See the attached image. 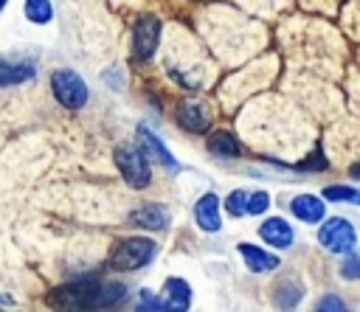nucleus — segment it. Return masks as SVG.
Returning a JSON list of instances; mask_svg holds the SVG:
<instances>
[{"label":"nucleus","mask_w":360,"mask_h":312,"mask_svg":"<svg viewBox=\"0 0 360 312\" xmlns=\"http://www.w3.org/2000/svg\"><path fill=\"white\" fill-rule=\"evenodd\" d=\"M318 242L326 250H332V253H349L354 247V242H357V233H354V225L352 222H346L340 216H332V219H326L321 225Z\"/></svg>","instance_id":"nucleus-6"},{"label":"nucleus","mask_w":360,"mask_h":312,"mask_svg":"<svg viewBox=\"0 0 360 312\" xmlns=\"http://www.w3.org/2000/svg\"><path fill=\"white\" fill-rule=\"evenodd\" d=\"M160 301H163V312L166 309L169 312H183V309L191 306V290L183 278L172 275V278H166V284L160 290Z\"/></svg>","instance_id":"nucleus-10"},{"label":"nucleus","mask_w":360,"mask_h":312,"mask_svg":"<svg viewBox=\"0 0 360 312\" xmlns=\"http://www.w3.org/2000/svg\"><path fill=\"white\" fill-rule=\"evenodd\" d=\"M267 208H270V194H267V191H253V194H248V214L259 216V214H264Z\"/></svg>","instance_id":"nucleus-22"},{"label":"nucleus","mask_w":360,"mask_h":312,"mask_svg":"<svg viewBox=\"0 0 360 312\" xmlns=\"http://www.w3.org/2000/svg\"><path fill=\"white\" fill-rule=\"evenodd\" d=\"M239 256H242V261L248 264L250 273H270V270H276L281 264L278 256H273V253H267V250H262L256 245H248V242L239 245Z\"/></svg>","instance_id":"nucleus-14"},{"label":"nucleus","mask_w":360,"mask_h":312,"mask_svg":"<svg viewBox=\"0 0 360 312\" xmlns=\"http://www.w3.org/2000/svg\"><path fill=\"white\" fill-rule=\"evenodd\" d=\"M155 253H158V242H152L146 236H129V239H121L112 247L110 267L115 273H132V270L146 267L155 259Z\"/></svg>","instance_id":"nucleus-2"},{"label":"nucleus","mask_w":360,"mask_h":312,"mask_svg":"<svg viewBox=\"0 0 360 312\" xmlns=\"http://www.w3.org/2000/svg\"><path fill=\"white\" fill-rule=\"evenodd\" d=\"M138 138H141L143 149H146V152H149V155H152V157H155V160H158V163H160L166 171H172V174H174V171H180V169H183V166L177 163V157H174V155L166 149L163 138H160V135H155V132H152L146 124H138Z\"/></svg>","instance_id":"nucleus-7"},{"label":"nucleus","mask_w":360,"mask_h":312,"mask_svg":"<svg viewBox=\"0 0 360 312\" xmlns=\"http://www.w3.org/2000/svg\"><path fill=\"white\" fill-rule=\"evenodd\" d=\"M259 236H262L270 247H278V250L290 247V245H292V239H295V233H292L290 222H284L281 216H270V219H264V222H262V228H259Z\"/></svg>","instance_id":"nucleus-12"},{"label":"nucleus","mask_w":360,"mask_h":312,"mask_svg":"<svg viewBox=\"0 0 360 312\" xmlns=\"http://www.w3.org/2000/svg\"><path fill=\"white\" fill-rule=\"evenodd\" d=\"M51 90H53V98L68 110H82L90 98L84 79L70 67H59L51 73Z\"/></svg>","instance_id":"nucleus-4"},{"label":"nucleus","mask_w":360,"mask_h":312,"mask_svg":"<svg viewBox=\"0 0 360 312\" xmlns=\"http://www.w3.org/2000/svg\"><path fill=\"white\" fill-rule=\"evenodd\" d=\"M290 211H292V216H298L301 222H321L323 214H326V205H323V200H318V197H312V194H298V197H292Z\"/></svg>","instance_id":"nucleus-15"},{"label":"nucleus","mask_w":360,"mask_h":312,"mask_svg":"<svg viewBox=\"0 0 360 312\" xmlns=\"http://www.w3.org/2000/svg\"><path fill=\"white\" fill-rule=\"evenodd\" d=\"M6 3H8V0H0V11H3V6H6Z\"/></svg>","instance_id":"nucleus-30"},{"label":"nucleus","mask_w":360,"mask_h":312,"mask_svg":"<svg viewBox=\"0 0 360 312\" xmlns=\"http://www.w3.org/2000/svg\"><path fill=\"white\" fill-rule=\"evenodd\" d=\"M295 169H301V171H321V169H326V157H323V152L321 149H315L309 157H304Z\"/></svg>","instance_id":"nucleus-24"},{"label":"nucleus","mask_w":360,"mask_h":312,"mask_svg":"<svg viewBox=\"0 0 360 312\" xmlns=\"http://www.w3.org/2000/svg\"><path fill=\"white\" fill-rule=\"evenodd\" d=\"M25 17L37 25H45L53 20V8H51V0H25Z\"/></svg>","instance_id":"nucleus-19"},{"label":"nucleus","mask_w":360,"mask_h":312,"mask_svg":"<svg viewBox=\"0 0 360 312\" xmlns=\"http://www.w3.org/2000/svg\"><path fill=\"white\" fill-rule=\"evenodd\" d=\"M208 152L217 155V157H228L231 160V157H239L242 155V146H239V141L231 132L217 129V132L208 135Z\"/></svg>","instance_id":"nucleus-17"},{"label":"nucleus","mask_w":360,"mask_h":312,"mask_svg":"<svg viewBox=\"0 0 360 312\" xmlns=\"http://www.w3.org/2000/svg\"><path fill=\"white\" fill-rule=\"evenodd\" d=\"M323 197L329 202H357L360 205V191L357 188H349V186H326L323 188Z\"/></svg>","instance_id":"nucleus-20"},{"label":"nucleus","mask_w":360,"mask_h":312,"mask_svg":"<svg viewBox=\"0 0 360 312\" xmlns=\"http://www.w3.org/2000/svg\"><path fill=\"white\" fill-rule=\"evenodd\" d=\"M0 304H14V301H11L8 295H0Z\"/></svg>","instance_id":"nucleus-29"},{"label":"nucleus","mask_w":360,"mask_h":312,"mask_svg":"<svg viewBox=\"0 0 360 312\" xmlns=\"http://www.w3.org/2000/svg\"><path fill=\"white\" fill-rule=\"evenodd\" d=\"M37 76L34 62H20V59H0V87H17L22 82H31Z\"/></svg>","instance_id":"nucleus-13"},{"label":"nucleus","mask_w":360,"mask_h":312,"mask_svg":"<svg viewBox=\"0 0 360 312\" xmlns=\"http://www.w3.org/2000/svg\"><path fill=\"white\" fill-rule=\"evenodd\" d=\"M112 157H115V166L124 177V183L129 188H146L149 180H152V166H149V157L141 146L135 143H118L112 149Z\"/></svg>","instance_id":"nucleus-3"},{"label":"nucleus","mask_w":360,"mask_h":312,"mask_svg":"<svg viewBox=\"0 0 360 312\" xmlns=\"http://www.w3.org/2000/svg\"><path fill=\"white\" fill-rule=\"evenodd\" d=\"M141 304H138V309H152V312H163V301H160V295H152L149 290H143L141 292Z\"/></svg>","instance_id":"nucleus-25"},{"label":"nucleus","mask_w":360,"mask_h":312,"mask_svg":"<svg viewBox=\"0 0 360 312\" xmlns=\"http://www.w3.org/2000/svg\"><path fill=\"white\" fill-rule=\"evenodd\" d=\"M301 298H304V284L295 281V278H281V281L273 287V301H276V306H281V309L298 306Z\"/></svg>","instance_id":"nucleus-16"},{"label":"nucleus","mask_w":360,"mask_h":312,"mask_svg":"<svg viewBox=\"0 0 360 312\" xmlns=\"http://www.w3.org/2000/svg\"><path fill=\"white\" fill-rule=\"evenodd\" d=\"M177 124H180L186 132L200 135V132H205V129L211 126V115H208V110H205L200 101H186V104L177 107Z\"/></svg>","instance_id":"nucleus-11"},{"label":"nucleus","mask_w":360,"mask_h":312,"mask_svg":"<svg viewBox=\"0 0 360 312\" xmlns=\"http://www.w3.org/2000/svg\"><path fill=\"white\" fill-rule=\"evenodd\" d=\"M160 20L155 14H141L132 25V56L138 62H149L160 45Z\"/></svg>","instance_id":"nucleus-5"},{"label":"nucleus","mask_w":360,"mask_h":312,"mask_svg":"<svg viewBox=\"0 0 360 312\" xmlns=\"http://www.w3.org/2000/svg\"><path fill=\"white\" fill-rule=\"evenodd\" d=\"M340 275L349 278V281H357L360 278V253H352L349 250V259L340 264Z\"/></svg>","instance_id":"nucleus-23"},{"label":"nucleus","mask_w":360,"mask_h":312,"mask_svg":"<svg viewBox=\"0 0 360 312\" xmlns=\"http://www.w3.org/2000/svg\"><path fill=\"white\" fill-rule=\"evenodd\" d=\"M194 222L200 230L205 233H217L222 228V216H219V197L217 194H202L197 202H194Z\"/></svg>","instance_id":"nucleus-9"},{"label":"nucleus","mask_w":360,"mask_h":312,"mask_svg":"<svg viewBox=\"0 0 360 312\" xmlns=\"http://www.w3.org/2000/svg\"><path fill=\"white\" fill-rule=\"evenodd\" d=\"M349 174H352V177H354V180H360V163H354V166H352V169H349Z\"/></svg>","instance_id":"nucleus-28"},{"label":"nucleus","mask_w":360,"mask_h":312,"mask_svg":"<svg viewBox=\"0 0 360 312\" xmlns=\"http://www.w3.org/2000/svg\"><path fill=\"white\" fill-rule=\"evenodd\" d=\"M225 211H228L231 216H245V214H248V191H242V188L231 191V194L225 197Z\"/></svg>","instance_id":"nucleus-21"},{"label":"nucleus","mask_w":360,"mask_h":312,"mask_svg":"<svg viewBox=\"0 0 360 312\" xmlns=\"http://www.w3.org/2000/svg\"><path fill=\"white\" fill-rule=\"evenodd\" d=\"M101 281L98 275H79L51 292V304L62 309H96Z\"/></svg>","instance_id":"nucleus-1"},{"label":"nucleus","mask_w":360,"mask_h":312,"mask_svg":"<svg viewBox=\"0 0 360 312\" xmlns=\"http://www.w3.org/2000/svg\"><path fill=\"white\" fill-rule=\"evenodd\" d=\"M315 309H318V312H326V309H332V312H340V309H346V304H343L338 295H323V298L315 304Z\"/></svg>","instance_id":"nucleus-26"},{"label":"nucleus","mask_w":360,"mask_h":312,"mask_svg":"<svg viewBox=\"0 0 360 312\" xmlns=\"http://www.w3.org/2000/svg\"><path fill=\"white\" fill-rule=\"evenodd\" d=\"M127 284H118V281H110L104 284L101 281V290H98V298H96V309H110V306H118L124 298H127Z\"/></svg>","instance_id":"nucleus-18"},{"label":"nucleus","mask_w":360,"mask_h":312,"mask_svg":"<svg viewBox=\"0 0 360 312\" xmlns=\"http://www.w3.org/2000/svg\"><path fill=\"white\" fill-rule=\"evenodd\" d=\"M118 76H121V70H118V67H112V70H107V73H104V82H107V84H112L115 90H121V79H118Z\"/></svg>","instance_id":"nucleus-27"},{"label":"nucleus","mask_w":360,"mask_h":312,"mask_svg":"<svg viewBox=\"0 0 360 312\" xmlns=\"http://www.w3.org/2000/svg\"><path fill=\"white\" fill-rule=\"evenodd\" d=\"M129 222L135 228H143V230H166L169 222H172V216H169L166 205H160V202H143V205H138L129 214Z\"/></svg>","instance_id":"nucleus-8"}]
</instances>
